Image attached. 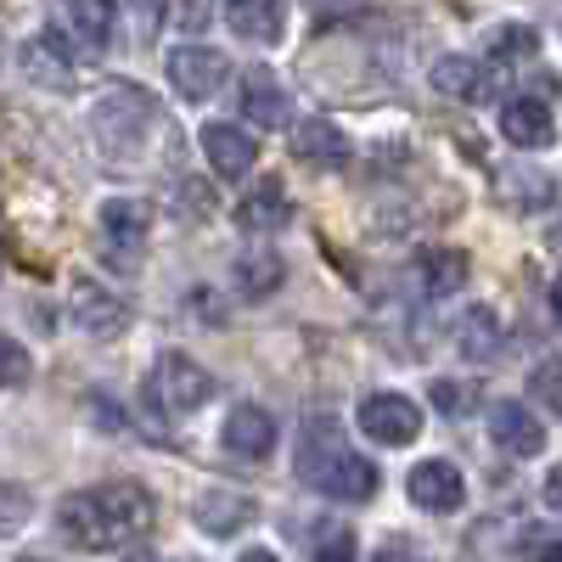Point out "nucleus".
<instances>
[{"instance_id":"f257e3e1","label":"nucleus","mask_w":562,"mask_h":562,"mask_svg":"<svg viewBox=\"0 0 562 562\" xmlns=\"http://www.w3.org/2000/svg\"><path fill=\"white\" fill-rule=\"evenodd\" d=\"M158 524V501L147 484L113 479V484H90L57 501V535L74 551H124L135 540H147Z\"/></svg>"},{"instance_id":"f03ea898","label":"nucleus","mask_w":562,"mask_h":562,"mask_svg":"<svg viewBox=\"0 0 562 562\" xmlns=\"http://www.w3.org/2000/svg\"><path fill=\"white\" fill-rule=\"evenodd\" d=\"M293 473L321 490L326 501H344V506H366L378 495V467H371L349 439H344V422L338 416H310L299 428V456H293Z\"/></svg>"},{"instance_id":"7ed1b4c3","label":"nucleus","mask_w":562,"mask_h":562,"mask_svg":"<svg viewBox=\"0 0 562 562\" xmlns=\"http://www.w3.org/2000/svg\"><path fill=\"white\" fill-rule=\"evenodd\" d=\"M164 124H169L164 108L140 85H113L90 102V140L108 164H147Z\"/></svg>"},{"instance_id":"20e7f679","label":"nucleus","mask_w":562,"mask_h":562,"mask_svg":"<svg viewBox=\"0 0 562 562\" xmlns=\"http://www.w3.org/2000/svg\"><path fill=\"white\" fill-rule=\"evenodd\" d=\"M140 394H147V405H153L158 416H198V411L214 400V378H209V366H198L192 355L164 349V355L147 366V383H140Z\"/></svg>"},{"instance_id":"39448f33","label":"nucleus","mask_w":562,"mask_h":562,"mask_svg":"<svg viewBox=\"0 0 562 562\" xmlns=\"http://www.w3.org/2000/svg\"><path fill=\"white\" fill-rule=\"evenodd\" d=\"M52 40L74 63H97L113 45V0H52Z\"/></svg>"},{"instance_id":"423d86ee","label":"nucleus","mask_w":562,"mask_h":562,"mask_svg":"<svg viewBox=\"0 0 562 562\" xmlns=\"http://www.w3.org/2000/svg\"><path fill=\"white\" fill-rule=\"evenodd\" d=\"M355 422H360V434H366L371 445H389V450H400V445H411V439L422 434V411H416V400L400 394V389L366 394V400L355 405Z\"/></svg>"},{"instance_id":"0eeeda50","label":"nucleus","mask_w":562,"mask_h":562,"mask_svg":"<svg viewBox=\"0 0 562 562\" xmlns=\"http://www.w3.org/2000/svg\"><path fill=\"white\" fill-rule=\"evenodd\" d=\"M68 321L79 326V333H90V338H119L130 326V304L108 288V281L74 276L68 281Z\"/></svg>"},{"instance_id":"6e6552de","label":"nucleus","mask_w":562,"mask_h":562,"mask_svg":"<svg viewBox=\"0 0 562 562\" xmlns=\"http://www.w3.org/2000/svg\"><path fill=\"white\" fill-rule=\"evenodd\" d=\"M164 74H169L180 102H209V97H220V90H225L231 63H225V52H214V45H175Z\"/></svg>"},{"instance_id":"1a4fd4ad","label":"nucleus","mask_w":562,"mask_h":562,"mask_svg":"<svg viewBox=\"0 0 562 562\" xmlns=\"http://www.w3.org/2000/svg\"><path fill=\"white\" fill-rule=\"evenodd\" d=\"M405 495L416 512H434V518H450V512L467 506V479H461V467L434 456V461H416L411 467V479H405Z\"/></svg>"},{"instance_id":"9d476101","label":"nucleus","mask_w":562,"mask_h":562,"mask_svg":"<svg viewBox=\"0 0 562 562\" xmlns=\"http://www.w3.org/2000/svg\"><path fill=\"white\" fill-rule=\"evenodd\" d=\"M97 231H102V243L113 254H124L135 265V254L153 237V203L147 198H108L102 214H97Z\"/></svg>"},{"instance_id":"9b49d317","label":"nucleus","mask_w":562,"mask_h":562,"mask_svg":"<svg viewBox=\"0 0 562 562\" xmlns=\"http://www.w3.org/2000/svg\"><path fill=\"white\" fill-rule=\"evenodd\" d=\"M198 147H203V158H209V169L220 180H248L254 164H259V140L243 124H203Z\"/></svg>"},{"instance_id":"f8f14e48","label":"nucleus","mask_w":562,"mask_h":562,"mask_svg":"<svg viewBox=\"0 0 562 562\" xmlns=\"http://www.w3.org/2000/svg\"><path fill=\"white\" fill-rule=\"evenodd\" d=\"M276 439H281V428H276V416L265 411V405H231V416H225V428H220V445H225V456H237V461H265L270 450H276Z\"/></svg>"},{"instance_id":"ddd939ff","label":"nucleus","mask_w":562,"mask_h":562,"mask_svg":"<svg viewBox=\"0 0 562 562\" xmlns=\"http://www.w3.org/2000/svg\"><path fill=\"white\" fill-rule=\"evenodd\" d=\"M501 135L512 140L518 153H540L557 140V119H551V102L546 97H506L501 102Z\"/></svg>"},{"instance_id":"4468645a","label":"nucleus","mask_w":562,"mask_h":562,"mask_svg":"<svg viewBox=\"0 0 562 562\" xmlns=\"http://www.w3.org/2000/svg\"><path fill=\"white\" fill-rule=\"evenodd\" d=\"M192 518H198V529H203V535H214V540H231L237 529H248V524L259 518V501H254V495H243V490L209 484V490L192 501Z\"/></svg>"},{"instance_id":"2eb2a0df","label":"nucleus","mask_w":562,"mask_h":562,"mask_svg":"<svg viewBox=\"0 0 562 562\" xmlns=\"http://www.w3.org/2000/svg\"><path fill=\"white\" fill-rule=\"evenodd\" d=\"M490 439H495V450L529 461V456L546 450V422H540L524 400H501V405L490 411Z\"/></svg>"},{"instance_id":"dca6fc26","label":"nucleus","mask_w":562,"mask_h":562,"mask_svg":"<svg viewBox=\"0 0 562 562\" xmlns=\"http://www.w3.org/2000/svg\"><path fill=\"white\" fill-rule=\"evenodd\" d=\"M428 79H434L439 97H450L461 108H484L495 97V68L479 63V57H439Z\"/></svg>"},{"instance_id":"f3484780","label":"nucleus","mask_w":562,"mask_h":562,"mask_svg":"<svg viewBox=\"0 0 562 562\" xmlns=\"http://www.w3.org/2000/svg\"><path fill=\"white\" fill-rule=\"evenodd\" d=\"M288 140H293V158H299V164H315V169H344L349 153H355L349 135H344L333 119H299Z\"/></svg>"},{"instance_id":"a211bd4d","label":"nucleus","mask_w":562,"mask_h":562,"mask_svg":"<svg viewBox=\"0 0 562 562\" xmlns=\"http://www.w3.org/2000/svg\"><path fill=\"white\" fill-rule=\"evenodd\" d=\"M237 108L254 124H288V90H281V79L270 68H248L237 85Z\"/></svg>"},{"instance_id":"6ab92c4d","label":"nucleus","mask_w":562,"mask_h":562,"mask_svg":"<svg viewBox=\"0 0 562 562\" xmlns=\"http://www.w3.org/2000/svg\"><path fill=\"white\" fill-rule=\"evenodd\" d=\"M225 23L231 34H243L254 45H276L288 29V7L281 0H225Z\"/></svg>"},{"instance_id":"aec40b11","label":"nucleus","mask_w":562,"mask_h":562,"mask_svg":"<svg viewBox=\"0 0 562 562\" xmlns=\"http://www.w3.org/2000/svg\"><path fill=\"white\" fill-rule=\"evenodd\" d=\"M18 68H23V79H34L45 90H68L74 85V57L63 52L52 34H34L23 52H18Z\"/></svg>"},{"instance_id":"412c9836","label":"nucleus","mask_w":562,"mask_h":562,"mask_svg":"<svg viewBox=\"0 0 562 562\" xmlns=\"http://www.w3.org/2000/svg\"><path fill=\"white\" fill-rule=\"evenodd\" d=\"M288 220H293V203H288V192H281V180H259L237 203V225L254 231V237H270V231H281Z\"/></svg>"},{"instance_id":"4be33fe9","label":"nucleus","mask_w":562,"mask_h":562,"mask_svg":"<svg viewBox=\"0 0 562 562\" xmlns=\"http://www.w3.org/2000/svg\"><path fill=\"white\" fill-rule=\"evenodd\" d=\"M416 288L428 293L434 304L450 299V293H461L467 288V254L461 248H428V254L416 259Z\"/></svg>"},{"instance_id":"5701e85b","label":"nucleus","mask_w":562,"mask_h":562,"mask_svg":"<svg viewBox=\"0 0 562 562\" xmlns=\"http://www.w3.org/2000/svg\"><path fill=\"white\" fill-rule=\"evenodd\" d=\"M281 276H288V265H281L276 248H248L237 265H231V281H237L243 299H270L281 288Z\"/></svg>"},{"instance_id":"b1692460","label":"nucleus","mask_w":562,"mask_h":562,"mask_svg":"<svg viewBox=\"0 0 562 562\" xmlns=\"http://www.w3.org/2000/svg\"><path fill=\"white\" fill-rule=\"evenodd\" d=\"M456 349L467 355V360H495L501 355V321H495V310H467L461 321H456Z\"/></svg>"},{"instance_id":"393cba45","label":"nucleus","mask_w":562,"mask_h":562,"mask_svg":"<svg viewBox=\"0 0 562 562\" xmlns=\"http://www.w3.org/2000/svg\"><path fill=\"white\" fill-rule=\"evenodd\" d=\"M535 29L529 23H495L490 34H484V57H490V68L501 63V68H512V63H529L535 57Z\"/></svg>"},{"instance_id":"a878e982","label":"nucleus","mask_w":562,"mask_h":562,"mask_svg":"<svg viewBox=\"0 0 562 562\" xmlns=\"http://www.w3.org/2000/svg\"><path fill=\"white\" fill-rule=\"evenodd\" d=\"M501 198L512 209H524V214H540V209H551V180L535 175V169H524V180L518 175H501Z\"/></svg>"},{"instance_id":"bb28decb","label":"nucleus","mask_w":562,"mask_h":562,"mask_svg":"<svg viewBox=\"0 0 562 562\" xmlns=\"http://www.w3.org/2000/svg\"><path fill=\"white\" fill-rule=\"evenodd\" d=\"M29 518H34V490H29V484H12V479H0V535L29 529Z\"/></svg>"},{"instance_id":"cd10ccee","label":"nucleus","mask_w":562,"mask_h":562,"mask_svg":"<svg viewBox=\"0 0 562 562\" xmlns=\"http://www.w3.org/2000/svg\"><path fill=\"white\" fill-rule=\"evenodd\" d=\"M29 378H34V355H29L18 338H7V333H0V394L23 389Z\"/></svg>"},{"instance_id":"c85d7f7f","label":"nucleus","mask_w":562,"mask_h":562,"mask_svg":"<svg viewBox=\"0 0 562 562\" xmlns=\"http://www.w3.org/2000/svg\"><path fill=\"white\" fill-rule=\"evenodd\" d=\"M209 0H175V29L180 34H203V23H209Z\"/></svg>"},{"instance_id":"c756f323","label":"nucleus","mask_w":562,"mask_h":562,"mask_svg":"<svg viewBox=\"0 0 562 562\" xmlns=\"http://www.w3.org/2000/svg\"><path fill=\"white\" fill-rule=\"evenodd\" d=\"M434 405L445 416H467V389L461 383H434Z\"/></svg>"},{"instance_id":"7c9ffc66","label":"nucleus","mask_w":562,"mask_h":562,"mask_svg":"<svg viewBox=\"0 0 562 562\" xmlns=\"http://www.w3.org/2000/svg\"><path fill=\"white\" fill-rule=\"evenodd\" d=\"M315 562H355V540L349 535H326L315 546Z\"/></svg>"},{"instance_id":"2f4dec72","label":"nucleus","mask_w":562,"mask_h":562,"mask_svg":"<svg viewBox=\"0 0 562 562\" xmlns=\"http://www.w3.org/2000/svg\"><path fill=\"white\" fill-rule=\"evenodd\" d=\"M371 562H428L416 546H405V540H383L378 551H371Z\"/></svg>"},{"instance_id":"473e14b6","label":"nucleus","mask_w":562,"mask_h":562,"mask_svg":"<svg viewBox=\"0 0 562 562\" xmlns=\"http://www.w3.org/2000/svg\"><path fill=\"white\" fill-rule=\"evenodd\" d=\"M535 394H540V405H557V400H562V394H557V366H551V360L535 371Z\"/></svg>"},{"instance_id":"72a5a7b5","label":"nucleus","mask_w":562,"mask_h":562,"mask_svg":"<svg viewBox=\"0 0 562 562\" xmlns=\"http://www.w3.org/2000/svg\"><path fill=\"white\" fill-rule=\"evenodd\" d=\"M119 7H130L140 23H158V12H164V0H119Z\"/></svg>"},{"instance_id":"f704fd0d","label":"nucleus","mask_w":562,"mask_h":562,"mask_svg":"<svg viewBox=\"0 0 562 562\" xmlns=\"http://www.w3.org/2000/svg\"><path fill=\"white\" fill-rule=\"evenodd\" d=\"M529 557H535V562H557V540H551V535H535Z\"/></svg>"},{"instance_id":"c9c22d12","label":"nucleus","mask_w":562,"mask_h":562,"mask_svg":"<svg viewBox=\"0 0 562 562\" xmlns=\"http://www.w3.org/2000/svg\"><path fill=\"white\" fill-rule=\"evenodd\" d=\"M237 562H281V557H276V551H265V546H254V551H243Z\"/></svg>"},{"instance_id":"e433bc0d","label":"nucleus","mask_w":562,"mask_h":562,"mask_svg":"<svg viewBox=\"0 0 562 562\" xmlns=\"http://www.w3.org/2000/svg\"><path fill=\"white\" fill-rule=\"evenodd\" d=\"M23 562H45V557H23Z\"/></svg>"},{"instance_id":"4c0bfd02","label":"nucleus","mask_w":562,"mask_h":562,"mask_svg":"<svg viewBox=\"0 0 562 562\" xmlns=\"http://www.w3.org/2000/svg\"><path fill=\"white\" fill-rule=\"evenodd\" d=\"M0 63H7V45H0Z\"/></svg>"},{"instance_id":"58836bf2","label":"nucleus","mask_w":562,"mask_h":562,"mask_svg":"<svg viewBox=\"0 0 562 562\" xmlns=\"http://www.w3.org/2000/svg\"><path fill=\"white\" fill-rule=\"evenodd\" d=\"M135 562H153V557H135Z\"/></svg>"}]
</instances>
